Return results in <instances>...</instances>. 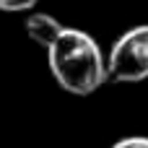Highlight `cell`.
Wrapping results in <instances>:
<instances>
[{"label":"cell","mask_w":148,"mask_h":148,"mask_svg":"<svg viewBox=\"0 0 148 148\" xmlns=\"http://www.w3.org/2000/svg\"><path fill=\"white\" fill-rule=\"evenodd\" d=\"M49 70L55 81L75 96H88L109 78L107 62L99 44L78 29H62L60 36L47 47Z\"/></svg>","instance_id":"1"},{"label":"cell","mask_w":148,"mask_h":148,"mask_svg":"<svg viewBox=\"0 0 148 148\" xmlns=\"http://www.w3.org/2000/svg\"><path fill=\"white\" fill-rule=\"evenodd\" d=\"M107 70L112 81L122 83H135L148 78V23L133 26L120 39H114Z\"/></svg>","instance_id":"2"},{"label":"cell","mask_w":148,"mask_h":148,"mask_svg":"<svg viewBox=\"0 0 148 148\" xmlns=\"http://www.w3.org/2000/svg\"><path fill=\"white\" fill-rule=\"evenodd\" d=\"M62 29H65V26H60V21L52 18L49 13H34V16L26 18V34H29L36 44H42V47H49V44L60 36Z\"/></svg>","instance_id":"3"},{"label":"cell","mask_w":148,"mask_h":148,"mask_svg":"<svg viewBox=\"0 0 148 148\" xmlns=\"http://www.w3.org/2000/svg\"><path fill=\"white\" fill-rule=\"evenodd\" d=\"M39 0H0V10L5 13H18V10H29L34 8Z\"/></svg>","instance_id":"4"},{"label":"cell","mask_w":148,"mask_h":148,"mask_svg":"<svg viewBox=\"0 0 148 148\" xmlns=\"http://www.w3.org/2000/svg\"><path fill=\"white\" fill-rule=\"evenodd\" d=\"M112 148H148V138H140V135L122 138V140H117Z\"/></svg>","instance_id":"5"}]
</instances>
